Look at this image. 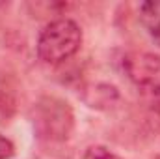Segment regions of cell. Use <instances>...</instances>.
Masks as SVG:
<instances>
[{"label":"cell","instance_id":"1","mask_svg":"<svg viewBox=\"0 0 160 159\" xmlns=\"http://www.w3.org/2000/svg\"><path fill=\"white\" fill-rule=\"evenodd\" d=\"M82 45V30L71 19H56L45 26L38 41V54L47 64L69 60Z\"/></svg>","mask_w":160,"mask_h":159},{"label":"cell","instance_id":"2","mask_svg":"<svg viewBox=\"0 0 160 159\" xmlns=\"http://www.w3.org/2000/svg\"><path fill=\"white\" fill-rule=\"evenodd\" d=\"M123 68L138 88L160 96V56L151 52H130L125 56Z\"/></svg>","mask_w":160,"mask_h":159},{"label":"cell","instance_id":"3","mask_svg":"<svg viewBox=\"0 0 160 159\" xmlns=\"http://www.w3.org/2000/svg\"><path fill=\"white\" fill-rule=\"evenodd\" d=\"M140 19L151 36L160 38V0L143 2L140 6Z\"/></svg>","mask_w":160,"mask_h":159},{"label":"cell","instance_id":"4","mask_svg":"<svg viewBox=\"0 0 160 159\" xmlns=\"http://www.w3.org/2000/svg\"><path fill=\"white\" fill-rule=\"evenodd\" d=\"M82 159H119V157L104 146H89L84 152Z\"/></svg>","mask_w":160,"mask_h":159},{"label":"cell","instance_id":"5","mask_svg":"<svg viewBox=\"0 0 160 159\" xmlns=\"http://www.w3.org/2000/svg\"><path fill=\"white\" fill-rule=\"evenodd\" d=\"M13 156V144L0 135V159H9Z\"/></svg>","mask_w":160,"mask_h":159}]
</instances>
